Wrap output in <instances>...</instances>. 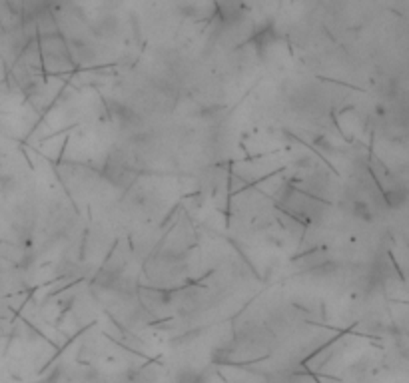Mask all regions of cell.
I'll return each instance as SVG.
<instances>
[{
    "instance_id": "obj_1",
    "label": "cell",
    "mask_w": 409,
    "mask_h": 383,
    "mask_svg": "<svg viewBox=\"0 0 409 383\" xmlns=\"http://www.w3.org/2000/svg\"><path fill=\"white\" fill-rule=\"evenodd\" d=\"M248 14L244 0H216V16L224 26H236Z\"/></svg>"
}]
</instances>
